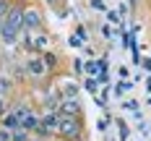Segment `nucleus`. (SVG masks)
<instances>
[{
	"label": "nucleus",
	"instance_id": "obj_20",
	"mask_svg": "<svg viewBox=\"0 0 151 141\" xmlns=\"http://www.w3.org/2000/svg\"><path fill=\"white\" fill-rule=\"evenodd\" d=\"M143 68H146V71H151V58H146V60H143Z\"/></svg>",
	"mask_w": 151,
	"mask_h": 141
},
{
	"label": "nucleus",
	"instance_id": "obj_8",
	"mask_svg": "<svg viewBox=\"0 0 151 141\" xmlns=\"http://www.w3.org/2000/svg\"><path fill=\"white\" fill-rule=\"evenodd\" d=\"M128 89H133V81H122V84H117V94L128 92Z\"/></svg>",
	"mask_w": 151,
	"mask_h": 141
},
{
	"label": "nucleus",
	"instance_id": "obj_16",
	"mask_svg": "<svg viewBox=\"0 0 151 141\" xmlns=\"http://www.w3.org/2000/svg\"><path fill=\"white\" fill-rule=\"evenodd\" d=\"M70 47H81V37H76V34H73V37H70Z\"/></svg>",
	"mask_w": 151,
	"mask_h": 141
},
{
	"label": "nucleus",
	"instance_id": "obj_11",
	"mask_svg": "<svg viewBox=\"0 0 151 141\" xmlns=\"http://www.w3.org/2000/svg\"><path fill=\"white\" fill-rule=\"evenodd\" d=\"M122 45H125V47H136V42H133L130 34H122Z\"/></svg>",
	"mask_w": 151,
	"mask_h": 141
},
{
	"label": "nucleus",
	"instance_id": "obj_5",
	"mask_svg": "<svg viewBox=\"0 0 151 141\" xmlns=\"http://www.w3.org/2000/svg\"><path fill=\"white\" fill-rule=\"evenodd\" d=\"M42 125H50V128H58V125H60V120H58L55 115H47L45 120H42Z\"/></svg>",
	"mask_w": 151,
	"mask_h": 141
},
{
	"label": "nucleus",
	"instance_id": "obj_3",
	"mask_svg": "<svg viewBox=\"0 0 151 141\" xmlns=\"http://www.w3.org/2000/svg\"><path fill=\"white\" fill-rule=\"evenodd\" d=\"M26 29H34V26H39V13H34V11H29L26 13V24H24Z\"/></svg>",
	"mask_w": 151,
	"mask_h": 141
},
{
	"label": "nucleus",
	"instance_id": "obj_19",
	"mask_svg": "<svg viewBox=\"0 0 151 141\" xmlns=\"http://www.w3.org/2000/svg\"><path fill=\"white\" fill-rule=\"evenodd\" d=\"M125 107H128V110H133V112H138V102H133V99H130V102H128Z\"/></svg>",
	"mask_w": 151,
	"mask_h": 141
},
{
	"label": "nucleus",
	"instance_id": "obj_10",
	"mask_svg": "<svg viewBox=\"0 0 151 141\" xmlns=\"http://www.w3.org/2000/svg\"><path fill=\"white\" fill-rule=\"evenodd\" d=\"M86 71H89V73H102L99 63H86Z\"/></svg>",
	"mask_w": 151,
	"mask_h": 141
},
{
	"label": "nucleus",
	"instance_id": "obj_17",
	"mask_svg": "<svg viewBox=\"0 0 151 141\" xmlns=\"http://www.w3.org/2000/svg\"><path fill=\"white\" fill-rule=\"evenodd\" d=\"M5 125H8V128H16V125H18V118H8V120H5Z\"/></svg>",
	"mask_w": 151,
	"mask_h": 141
},
{
	"label": "nucleus",
	"instance_id": "obj_4",
	"mask_svg": "<svg viewBox=\"0 0 151 141\" xmlns=\"http://www.w3.org/2000/svg\"><path fill=\"white\" fill-rule=\"evenodd\" d=\"M29 71H31V73H42V71H45L42 60H31V63H29Z\"/></svg>",
	"mask_w": 151,
	"mask_h": 141
},
{
	"label": "nucleus",
	"instance_id": "obj_9",
	"mask_svg": "<svg viewBox=\"0 0 151 141\" xmlns=\"http://www.w3.org/2000/svg\"><path fill=\"white\" fill-rule=\"evenodd\" d=\"M63 92L68 94V97H76V92H78V89H76V84H65V86H63Z\"/></svg>",
	"mask_w": 151,
	"mask_h": 141
},
{
	"label": "nucleus",
	"instance_id": "obj_21",
	"mask_svg": "<svg viewBox=\"0 0 151 141\" xmlns=\"http://www.w3.org/2000/svg\"><path fill=\"white\" fill-rule=\"evenodd\" d=\"M3 110H5V107H3V99H0V115H3Z\"/></svg>",
	"mask_w": 151,
	"mask_h": 141
},
{
	"label": "nucleus",
	"instance_id": "obj_15",
	"mask_svg": "<svg viewBox=\"0 0 151 141\" xmlns=\"http://www.w3.org/2000/svg\"><path fill=\"white\" fill-rule=\"evenodd\" d=\"M5 13H8V3H5V0H0V18H3Z\"/></svg>",
	"mask_w": 151,
	"mask_h": 141
},
{
	"label": "nucleus",
	"instance_id": "obj_12",
	"mask_svg": "<svg viewBox=\"0 0 151 141\" xmlns=\"http://www.w3.org/2000/svg\"><path fill=\"white\" fill-rule=\"evenodd\" d=\"M86 92H96V81H94V78H89V81H86Z\"/></svg>",
	"mask_w": 151,
	"mask_h": 141
},
{
	"label": "nucleus",
	"instance_id": "obj_18",
	"mask_svg": "<svg viewBox=\"0 0 151 141\" xmlns=\"http://www.w3.org/2000/svg\"><path fill=\"white\" fill-rule=\"evenodd\" d=\"M91 5H94L96 11H104V3H102V0H91Z\"/></svg>",
	"mask_w": 151,
	"mask_h": 141
},
{
	"label": "nucleus",
	"instance_id": "obj_7",
	"mask_svg": "<svg viewBox=\"0 0 151 141\" xmlns=\"http://www.w3.org/2000/svg\"><path fill=\"white\" fill-rule=\"evenodd\" d=\"M37 125H39V120H37V118H31V115H26V118H24V128H37Z\"/></svg>",
	"mask_w": 151,
	"mask_h": 141
},
{
	"label": "nucleus",
	"instance_id": "obj_1",
	"mask_svg": "<svg viewBox=\"0 0 151 141\" xmlns=\"http://www.w3.org/2000/svg\"><path fill=\"white\" fill-rule=\"evenodd\" d=\"M18 29H21V8H11V11H8V18L3 21L0 34H3V39H5L8 45H13L16 42V31Z\"/></svg>",
	"mask_w": 151,
	"mask_h": 141
},
{
	"label": "nucleus",
	"instance_id": "obj_6",
	"mask_svg": "<svg viewBox=\"0 0 151 141\" xmlns=\"http://www.w3.org/2000/svg\"><path fill=\"white\" fill-rule=\"evenodd\" d=\"M63 107H65V112H70V115H76V112H78V105H76L73 99H68V102H65Z\"/></svg>",
	"mask_w": 151,
	"mask_h": 141
},
{
	"label": "nucleus",
	"instance_id": "obj_14",
	"mask_svg": "<svg viewBox=\"0 0 151 141\" xmlns=\"http://www.w3.org/2000/svg\"><path fill=\"white\" fill-rule=\"evenodd\" d=\"M47 45V39H45V37H37V39H34V45H31V47H45Z\"/></svg>",
	"mask_w": 151,
	"mask_h": 141
},
{
	"label": "nucleus",
	"instance_id": "obj_13",
	"mask_svg": "<svg viewBox=\"0 0 151 141\" xmlns=\"http://www.w3.org/2000/svg\"><path fill=\"white\" fill-rule=\"evenodd\" d=\"M120 136H122V139L130 136V131H128V125H125V123H120Z\"/></svg>",
	"mask_w": 151,
	"mask_h": 141
},
{
	"label": "nucleus",
	"instance_id": "obj_22",
	"mask_svg": "<svg viewBox=\"0 0 151 141\" xmlns=\"http://www.w3.org/2000/svg\"><path fill=\"white\" fill-rule=\"evenodd\" d=\"M50 3H55V0H50Z\"/></svg>",
	"mask_w": 151,
	"mask_h": 141
},
{
	"label": "nucleus",
	"instance_id": "obj_2",
	"mask_svg": "<svg viewBox=\"0 0 151 141\" xmlns=\"http://www.w3.org/2000/svg\"><path fill=\"white\" fill-rule=\"evenodd\" d=\"M58 128H60V133H65L68 139H76V136H78V123H76L73 118L60 120V125H58Z\"/></svg>",
	"mask_w": 151,
	"mask_h": 141
}]
</instances>
